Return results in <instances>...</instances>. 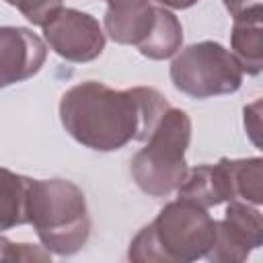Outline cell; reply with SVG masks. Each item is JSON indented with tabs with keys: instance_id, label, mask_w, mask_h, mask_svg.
I'll use <instances>...</instances> for the list:
<instances>
[{
	"instance_id": "1",
	"label": "cell",
	"mask_w": 263,
	"mask_h": 263,
	"mask_svg": "<svg viewBox=\"0 0 263 263\" xmlns=\"http://www.w3.org/2000/svg\"><path fill=\"white\" fill-rule=\"evenodd\" d=\"M168 107L164 95L152 86L115 90L86 80L62 95L60 121L84 148L115 152L129 142H146Z\"/></svg>"
},
{
	"instance_id": "2",
	"label": "cell",
	"mask_w": 263,
	"mask_h": 263,
	"mask_svg": "<svg viewBox=\"0 0 263 263\" xmlns=\"http://www.w3.org/2000/svg\"><path fill=\"white\" fill-rule=\"evenodd\" d=\"M216 236V220L189 199L177 197L129 242L127 259L140 263H191L203 259Z\"/></svg>"
},
{
	"instance_id": "3",
	"label": "cell",
	"mask_w": 263,
	"mask_h": 263,
	"mask_svg": "<svg viewBox=\"0 0 263 263\" xmlns=\"http://www.w3.org/2000/svg\"><path fill=\"white\" fill-rule=\"evenodd\" d=\"M27 218L49 253L76 255L88 242L90 216L86 197L72 181L31 179Z\"/></svg>"
},
{
	"instance_id": "4",
	"label": "cell",
	"mask_w": 263,
	"mask_h": 263,
	"mask_svg": "<svg viewBox=\"0 0 263 263\" xmlns=\"http://www.w3.org/2000/svg\"><path fill=\"white\" fill-rule=\"evenodd\" d=\"M146 142L129 162L132 179L146 195L166 197L187 175L185 152L191 142V117L183 109L168 107Z\"/></svg>"
},
{
	"instance_id": "5",
	"label": "cell",
	"mask_w": 263,
	"mask_h": 263,
	"mask_svg": "<svg viewBox=\"0 0 263 263\" xmlns=\"http://www.w3.org/2000/svg\"><path fill=\"white\" fill-rule=\"evenodd\" d=\"M168 74L173 86L191 99L232 95L245 76L230 49L218 41H199L179 49Z\"/></svg>"
},
{
	"instance_id": "6",
	"label": "cell",
	"mask_w": 263,
	"mask_h": 263,
	"mask_svg": "<svg viewBox=\"0 0 263 263\" xmlns=\"http://www.w3.org/2000/svg\"><path fill=\"white\" fill-rule=\"evenodd\" d=\"M43 37L62 60L72 64L92 62L105 49L101 23L92 14L76 8H60L43 25Z\"/></svg>"
},
{
	"instance_id": "7",
	"label": "cell",
	"mask_w": 263,
	"mask_h": 263,
	"mask_svg": "<svg viewBox=\"0 0 263 263\" xmlns=\"http://www.w3.org/2000/svg\"><path fill=\"white\" fill-rule=\"evenodd\" d=\"M263 245V216L259 205L232 199L224 218L216 220V236L205 253L212 263H240Z\"/></svg>"
},
{
	"instance_id": "8",
	"label": "cell",
	"mask_w": 263,
	"mask_h": 263,
	"mask_svg": "<svg viewBox=\"0 0 263 263\" xmlns=\"http://www.w3.org/2000/svg\"><path fill=\"white\" fill-rule=\"evenodd\" d=\"M47 58L45 41L27 27H0V90L35 76Z\"/></svg>"
},
{
	"instance_id": "9",
	"label": "cell",
	"mask_w": 263,
	"mask_h": 263,
	"mask_svg": "<svg viewBox=\"0 0 263 263\" xmlns=\"http://www.w3.org/2000/svg\"><path fill=\"white\" fill-rule=\"evenodd\" d=\"M177 195L201 208H214L232 201L234 195L230 185L228 158H220L216 164H197L187 168L185 179L177 187Z\"/></svg>"
},
{
	"instance_id": "10",
	"label": "cell",
	"mask_w": 263,
	"mask_h": 263,
	"mask_svg": "<svg viewBox=\"0 0 263 263\" xmlns=\"http://www.w3.org/2000/svg\"><path fill=\"white\" fill-rule=\"evenodd\" d=\"M261 4H253L247 10L232 16L230 53L238 62L242 74L257 76L263 70V27Z\"/></svg>"
},
{
	"instance_id": "11",
	"label": "cell",
	"mask_w": 263,
	"mask_h": 263,
	"mask_svg": "<svg viewBox=\"0 0 263 263\" xmlns=\"http://www.w3.org/2000/svg\"><path fill=\"white\" fill-rule=\"evenodd\" d=\"M183 45V25L164 6H156L154 23L146 39L136 47L148 60H168Z\"/></svg>"
},
{
	"instance_id": "12",
	"label": "cell",
	"mask_w": 263,
	"mask_h": 263,
	"mask_svg": "<svg viewBox=\"0 0 263 263\" xmlns=\"http://www.w3.org/2000/svg\"><path fill=\"white\" fill-rule=\"evenodd\" d=\"M31 177L16 175L0 166V232L29 224L27 199Z\"/></svg>"
},
{
	"instance_id": "13",
	"label": "cell",
	"mask_w": 263,
	"mask_h": 263,
	"mask_svg": "<svg viewBox=\"0 0 263 263\" xmlns=\"http://www.w3.org/2000/svg\"><path fill=\"white\" fill-rule=\"evenodd\" d=\"M230 185L232 195L238 201H247L251 205L263 203V160L259 156L253 158H228Z\"/></svg>"
},
{
	"instance_id": "14",
	"label": "cell",
	"mask_w": 263,
	"mask_h": 263,
	"mask_svg": "<svg viewBox=\"0 0 263 263\" xmlns=\"http://www.w3.org/2000/svg\"><path fill=\"white\" fill-rule=\"evenodd\" d=\"M4 2L14 6L29 23L39 27H43L62 8V0H4Z\"/></svg>"
},
{
	"instance_id": "15",
	"label": "cell",
	"mask_w": 263,
	"mask_h": 263,
	"mask_svg": "<svg viewBox=\"0 0 263 263\" xmlns=\"http://www.w3.org/2000/svg\"><path fill=\"white\" fill-rule=\"evenodd\" d=\"M0 261H51V253L45 247L12 242L0 234Z\"/></svg>"
},
{
	"instance_id": "16",
	"label": "cell",
	"mask_w": 263,
	"mask_h": 263,
	"mask_svg": "<svg viewBox=\"0 0 263 263\" xmlns=\"http://www.w3.org/2000/svg\"><path fill=\"white\" fill-rule=\"evenodd\" d=\"M261 101H255L245 107V129L255 146H259V132H261Z\"/></svg>"
},
{
	"instance_id": "17",
	"label": "cell",
	"mask_w": 263,
	"mask_h": 263,
	"mask_svg": "<svg viewBox=\"0 0 263 263\" xmlns=\"http://www.w3.org/2000/svg\"><path fill=\"white\" fill-rule=\"evenodd\" d=\"M107 2V10L109 12H134L140 8H146L152 4V0H105Z\"/></svg>"
},
{
	"instance_id": "18",
	"label": "cell",
	"mask_w": 263,
	"mask_h": 263,
	"mask_svg": "<svg viewBox=\"0 0 263 263\" xmlns=\"http://www.w3.org/2000/svg\"><path fill=\"white\" fill-rule=\"evenodd\" d=\"M222 4L226 6V10L234 16V14H238V12H242V10H247L249 6H253V4H261V0H222Z\"/></svg>"
},
{
	"instance_id": "19",
	"label": "cell",
	"mask_w": 263,
	"mask_h": 263,
	"mask_svg": "<svg viewBox=\"0 0 263 263\" xmlns=\"http://www.w3.org/2000/svg\"><path fill=\"white\" fill-rule=\"evenodd\" d=\"M154 2H158V4H160V6H164V8L185 10V8H191V6H195L199 0H154Z\"/></svg>"
}]
</instances>
